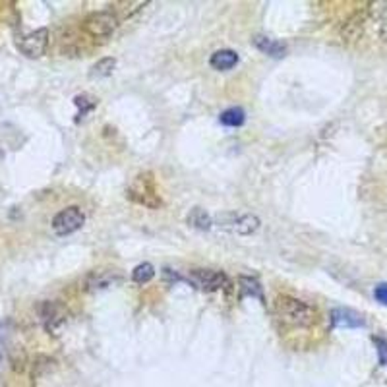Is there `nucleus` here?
Returning <instances> with one entry per match:
<instances>
[{
	"label": "nucleus",
	"instance_id": "1a4fd4ad",
	"mask_svg": "<svg viewBox=\"0 0 387 387\" xmlns=\"http://www.w3.org/2000/svg\"><path fill=\"white\" fill-rule=\"evenodd\" d=\"M194 281L205 290H219L229 287V279L223 271H211V269H194L192 271Z\"/></svg>",
	"mask_w": 387,
	"mask_h": 387
},
{
	"label": "nucleus",
	"instance_id": "a211bd4d",
	"mask_svg": "<svg viewBox=\"0 0 387 387\" xmlns=\"http://www.w3.org/2000/svg\"><path fill=\"white\" fill-rule=\"evenodd\" d=\"M155 277V267L151 264H140V266L134 267L132 271V281L134 283H140V285H144V283H149L151 279Z\"/></svg>",
	"mask_w": 387,
	"mask_h": 387
},
{
	"label": "nucleus",
	"instance_id": "7ed1b4c3",
	"mask_svg": "<svg viewBox=\"0 0 387 387\" xmlns=\"http://www.w3.org/2000/svg\"><path fill=\"white\" fill-rule=\"evenodd\" d=\"M116 25H118V18L111 10L91 12L82 23L84 32L91 35V37H95V39H105V37L112 35L114 29H116Z\"/></svg>",
	"mask_w": 387,
	"mask_h": 387
},
{
	"label": "nucleus",
	"instance_id": "f03ea898",
	"mask_svg": "<svg viewBox=\"0 0 387 387\" xmlns=\"http://www.w3.org/2000/svg\"><path fill=\"white\" fill-rule=\"evenodd\" d=\"M126 196L132 199L134 203H140L149 210H159L163 205V199L155 190V180L151 173H142L134 178L130 188L126 190Z\"/></svg>",
	"mask_w": 387,
	"mask_h": 387
},
{
	"label": "nucleus",
	"instance_id": "6e6552de",
	"mask_svg": "<svg viewBox=\"0 0 387 387\" xmlns=\"http://www.w3.org/2000/svg\"><path fill=\"white\" fill-rule=\"evenodd\" d=\"M332 325L339 329H358L366 327L364 316L353 308H335L332 310Z\"/></svg>",
	"mask_w": 387,
	"mask_h": 387
},
{
	"label": "nucleus",
	"instance_id": "aec40b11",
	"mask_svg": "<svg viewBox=\"0 0 387 387\" xmlns=\"http://www.w3.org/2000/svg\"><path fill=\"white\" fill-rule=\"evenodd\" d=\"M74 103L82 109V111H79V116H86L91 109H95V101L89 99L88 95H77L76 99H74Z\"/></svg>",
	"mask_w": 387,
	"mask_h": 387
},
{
	"label": "nucleus",
	"instance_id": "dca6fc26",
	"mask_svg": "<svg viewBox=\"0 0 387 387\" xmlns=\"http://www.w3.org/2000/svg\"><path fill=\"white\" fill-rule=\"evenodd\" d=\"M219 122L227 128H238L246 122V112L240 107H231V109H227L219 114Z\"/></svg>",
	"mask_w": 387,
	"mask_h": 387
},
{
	"label": "nucleus",
	"instance_id": "9b49d317",
	"mask_svg": "<svg viewBox=\"0 0 387 387\" xmlns=\"http://www.w3.org/2000/svg\"><path fill=\"white\" fill-rule=\"evenodd\" d=\"M238 64V53L232 51V49H221V51H215L210 58V66L213 70H219V72H225V70H231Z\"/></svg>",
	"mask_w": 387,
	"mask_h": 387
},
{
	"label": "nucleus",
	"instance_id": "2eb2a0df",
	"mask_svg": "<svg viewBox=\"0 0 387 387\" xmlns=\"http://www.w3.org/2000/svg\"><path fill=\"white\" fill-rule=\"evenodd\" d=\"M186 221H188L190 227H194L198 231H210L211 227H213L211 215L205 210H201V208H194V210L190 211Z\"/></svg>",
	"mask_w": 387,
	"mask_h": 387
},
{
	"label": "nucleus",
	"instance_id": "423d86ee",
	"mask_svg": "<svg viewBox=\"0 0 387 387\" xmlns=\"http://www.w3.org/2000/svg\"><path fill=\"white\" fill-rule=\"evenodd\" d=\"M39 316H41L45 329L53 333V335H58L68 320L66 310L62 308L58 302H53V300H47L39 306Z\"/></svg>",
	"mask_w": 387,
	"mask_h": 387
},
{
	"label": "nucleus",
	"instance_id": "9d476101",
	"mask_svg": "<svg viewBox=\"0 0 387 387\" xmlns=\"http://www.w3.org/2000/svg\"><path fill=\"white\" fill-rule=\"evenodd\" d=\"M121 283V275L114 269H101V271H91L86 279V288L88 290H103L111 288L112 285Z\"/></svg>",
	"mask_w": 387,
	"mask_h": 387
},
{
	"label": "nucleus",
	"instance_id": "4468645a",
	"mask_svg": "<svg viewBox=\"0 0 387 387\" xmlns=\"http://www.w3.org/2000/svg\"><path fill=\"white\" fill-rule=\"evenodd\" d=\"M238 290H240V299L252 297V299L264 302V288H262L260 281L255 277H238Z\"/></svg>",
	"mask_w": 387,
	"mask_h": 387
},
{
	"label": "nucleus",
	"instance_id": "f8f14e48",
	"mask_svg": "<svg viewBox=\"0 0 387 387\" xmlns=\"http://www.w3.org/2000/svg\"><path fill=\"white\" fill-rule=\"evenodd\" d=\"M252 43L258 51H262L264 55H269V56H283L287 53V45L281 43V41H275V39H271V37H266V35H255L254 39H252Z\"/></svg>",
	"mask_w": 387,
	"mask_h": 387
},
{
	"label": "nucleus",
	"instance_id": "0eeeda50",
	"mask_svg": "<svg viewBox=\"0 0 387 387\" xmlns=\"http://www.w3.org/2000/svg\"><path fill=\"white\" fill-rule=\"evenodd\" d=\"M20 51H22L23 55L29 56V58H39V56L45 55V51H47V47H49V29H35L29 35H25L20 39Z\"/></svg>",
	"mask_w": 387,
	"mask_h": 387
},
{
	"label": "nucleus",
	"instance_id": "39448f33",
	"mask_svg": "<svg viewBox=\"0 0 387 387\" xmlns=\"http://www.w3.org/2000/svg\"><path fill=\"white\" fill-rule=\"evenodd\" d=\"M217 225L223 227V229H227V231L248 236V234H254V232L260 229L262 223L258 219V215H252V213H244V215L225 213V215H219V217H217Z\"/></svg>",
	"mask_w": 387,
	"mask_h": 387
},
{
	"label": "nucleus",
	"instance_id": "412c9836",
	"mask_svg": "<svg viewBox=\"0 0 387 387\" xmlns=\"http://www.w3.org/2000/svg\"><path fill=\"white\" fill-rule=\"evenodd\" d=\"M374 299H376L379 304L387 306V283H377L376 287H374Z\"/></svg>",
	"mask_w": 387,
	"mask_h": 387
},
{
	"label": "nucleus",
	"instance_id": "f257e3e1",
	"mask_svg": "<svg viewBox=\"0 0 387 387\" xmlns=\"http://www.w3.org/2000/svg\"><path fill=\"white\" fill-rule=\"evenodd\" d=\"M275 312L281 320L292 327H312L318 321V310L308 302L288 297V295L277 297Z\"/></svg>",
	"mask_w": 387,
	"mask_h": 387
},
{
	"label": "nucleus",
	"instance_id": "20e7f679",
	"mask_svg": "<svg viewBox=\"0 0 387 387\" xmlns=\"http://www.w3.org/2000/svg\"><path fill=\"white\" fill-rule=\"evenodd\" d=\"M86 223V215L84 211L76 208V205H70L66 210L58 211L53 219V231L58 236H68L72 232L79 231Z\"/></svg>",
	"mask_w": 387,
	"mask_h": 387
},
{
	"label": "nucleus",
	"instance_id": "6ab92c4d",
	"mask_svg": "<svg viewBox=\"0 0 387 387\" xmlns=\"http://www.w3.org/2000/svg\"><path fill=\"white\" fill-rule=\"evenodd\" d=\"M372 341L376 345L379 366H387V341L386 339H382V337H372Z\"/></svg>",
	"mask_w": 387,
	"mask_h": 387
},
{
	"label": "nucleus",
	"instance_id": "ddd939ff",
	"mask_svg": "<svg viewBox=\"0 0 387 387\" xmlns=\"http://www.w3.org/2000/svg\"><path fill=\"white\" fill-rule=\"evenodd\" d=\"M364 22H366V12H356L354 16H351L347 23L341 29V37L345 41H356L362 32H364Z\"/></svg>",
	"mask_w": 387,
	"mask_h": 387
},
{
	"label": "nucleus",
	"instance_id": "f3484780",
	"mask_svg": "<svg viewBox=\"0 0 387 387\" xmlns=\"http://www.w3.org/2000/svg\"><path fill=\"white\" fill-rule=\"evenodd\" d=\"M116 66V58L107 56V58H101L99 62H95L91 68V77H109L114 72Z\"/></svg>",
	"mask_w": 387,
	"mask_h": 387
}]
</instances>
